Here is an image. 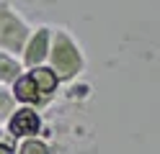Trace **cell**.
<instances>
[{"label":"cell","mask_w":160,"mask_h":154,"mask_svg":"<svg viewBox=\"0 0 160 154\" xmlns=\"http://www.w3.org/2000/svg\"><path fill=\"white\" fill-rule=\"evenodd\" d=\"M31 82L36 85V90H42V92H52L57 87V77H54V72L52 69H34L31 72Z\"/></svg>","instance_id":"obj_5"},{"label":"cell","mask_w":160,"mask_h":154,"mask_svg":"<svg viewBox=\"0 0 160 154\" xmlns=\"http://www.w3.org/2000/svg\"><path fill=\"white\" fill-rule=\"evenodd\" d=\"M26 36H28V28L23 26V21L16 13H11L5 5H0V46L18 51L23 46Z\"/></svg>","instance_id":"obj_2"},{"label":"cell","mask_w":160,"mask_h":154,"mask_svg":"<svg viewBox=\"0 0 160 154\" xmlns=\"http://www.w3.org/2000/svg\"><path fill=\"white\" fill-rule=\"evenodd\" d=\"M36 92L39 90H36V85L31 82V77H21V80L16 82V98L31 103V100H36Z\"/></svg>","instance_id":"obj_6"},{"label":"cell","mask_w":160,"mask_h":154,"mask_svg":"<svg viewBox=\"0 0 160 154\" xmlns=\"http://www.w3.org/2000/svg\"><path fill=\"white\" fill-rule=\"evenodd\" d=\"M8 110H11V98H8V95H0V118H3Z\"/></svg>","instance_id":"obj_9"},{"label":"cell","mask_w":160,"mask_h":154,"mask_svg":"<svg viewBox=\"0 0 160 154\" xmlns=\"http://www.w3.org/2000/svg\"><path fill=\"white\" fill-rule=\"evenodd\" d=\"M16 72H18V64L13 59H8V57L0 54V80H13Z\"/></svg>","instance_id":"obj_7"},{"label":"cell","mask_w":160,"mask_h":154,"mask_svg":"<svg viewBox=\"0 0 160 154\" xmlns=\"http://www.w3.org/2000/svg\"><path fill=\"white\" fill-rule=\"evenodd\" d=\"M21 154H49V152H47V147H44L42 141L31 139V141H26L23 147H21Z\"/></svg>","instance_id":"obj_8"},{"label":"cell","mask_w":160,"mask_h":154,"mask_svg":"<svg viewBox=\"0 0 160 154\" xmlns=\"http://www.w3.org/2000/svg\"><path fill=\"white\" fill-rule=\"evenodd\" d=\"M52 62H54V67L59 72V77H72L75 72H80V67H83L80 51L75 49V44L65 34H57L54 51H52Z\"/></svg>","instance_id":"obj_1"},{"label":"cell","mask_w":160,"mask_h":154,"mask_svg":"<svg viewBox=\"0 0 160 154\" xmlns=\"http://www.w3.org/2000/svg\"><path fill=\"white\" fill-rule=\"evenodd\" d=\"M36 128H39V118H36L34 110H28V108L16 110V116H13V121H11V131L16 133V136H23V133H36Z\"/></svg>","instance_id":"obj_3"},{"label":"cell","mask_w":160,"mask_h":154,"mask_svg":"<svg viewBox=\"0 0 160 154\" xmlns=\"http://www.w3.org/2000/svg\"><path fill=\"white\" fill-rule=\"evenodd\" d=\"M44 54H47V31L42 28L34 36L31 46H28V51H26V62H28V64H36V62L44 59Z\"/></svg>","instance_id":"obj_4"},{"label":"cell","mask_w":160,"mask_h":154,"mask_svg":"<svg viewBox=\"0 0 160 154\" xmlns=\"http://www.w3.org/2000/svg\"><path fill=\"white\" fill-rule=\"evenodd\" d=\"M0 154H11V149H8V147H3V144H0Z\"/></svg>","instance_id":"obj_10"}]
</instances>
